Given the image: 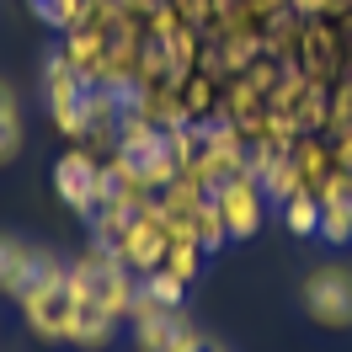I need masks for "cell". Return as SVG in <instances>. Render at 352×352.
<instances>
[{
	"mask_svg": "<svg viewBox=\"0 0 352 352\" xmlns=\"http://www.w3.org/2000/svg\"><path fill=\"white\" fill-rule=\"evenodd\" d=\"M133 320H139V347L144 352H198L203 347L198 336H192V326L176 315V305L133 299Z\"/></svg>",
	"mask_w": 352,
	"mask_h": 352,
	"instance_id": "cell-2",
	"label": "cell"
},
{
	"mask_svg": "<svg viewBox=\"0 0 352 352\" xmlns=\"http://www.w3.org/2000/svg\"><path fill=\"white\" fill-rule=\"evenodd\" d=\"M214 208H219L230 235H251L256 219H262V192H256L251 176H224L219 187H214Z\"/></svg>",
	"mask_w": 352,
	"mask_h": 352,
	"instance_id": "cell-5",
	"label": "cell"
},
{
	"mask_svg": "<svg viewBox=\"0 0 352 352\" xmlns=\"http://www.w3.org/2000/svg\"><path fill=\"white\" fill-rule=\"evenodd\" d=\"M54 187H59V198H65L75 214H96V208L107 203V171H102L91 155H65V160L54 166Z\"/></svg>",
	"mask_w": 352,
	"mask_h": 352,
	"instance_id": "cell-3",
	"label": "cell"
},
{
	"mask_svg": "<svg viewBox=\"0 0 352 352\" xmlns=\"http://www.w3.org/2000/svg\"><path fill=\"white\" fill-rule=\"evenodd\" d=\"M22 150V118H16V96L0 86V166Z\"/></svg>",
	"mask_w": 352,
	"mask_h": 352,
	"instance_id": "cell-7",
	"label": "cell"
},
{
	"mask_svg": "<svg viewBox=\"0 0 352 352\" xmlns=\"http://www.w3.org/2000/svg\"><path fill=\"white\" fill-rule=\"evenodd\" d=\"M38 267H43V251H32V245L0 235V294H22Z\"/></svg>",
	"mask_w": 352,
	"mask_h": 352,
	"instance_id": "cell-6",
	"label": "cell"
},
{
	"mask_svg": "<svg viewBox=\"0 0 352 352\" xmlns=\"http://www.w3.org/2000/svg\"><path fill=\"white\" fill-rule=\"evenodd\" d=\"M198 352H214V347H198Z\"/></svg>",
	"mask_w": 352,
	"mask_h": 352,
	"instance_id": "cell-8",
	"label": "cell"
},
{
	"mask_svg": "<svg viewBox=\"0 0 352 352\" xmlns=\"http://www.w3.org/2000/svg\"><path fill=\"white\" fill-rule=\"evenodd\" d=\"M27 326L43 342H69V320H75V278L69 267H59L54 256H43V267L32 272V283L16 294Z\"/></svg>",
	"mask_w": 352,
	"mask_h": 352,
	"instance_id": "cell-1",
	"label": "cell"
},
{
	"mask_svg": "<svg viewBox=\"0 0 352 352\" xmlns=\"http://www.w3.org/2000/svg\"><path fill=\"white\" fill-rule=\"evenodd\" d=\"M305 305H309L315 320L347 326V320H352V272H347V267H320V272L305 283Z\"/></svg>",
	"mask_w": 352,
	"mask_h": 352,
	"instance_id": "cell-4",
	"label": "cell"
}]
</instances>
